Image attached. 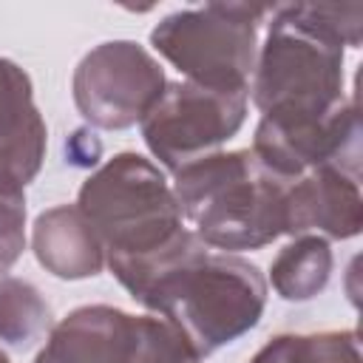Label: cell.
Segmentation results:
<instances>
[{"mask_svg": "<svg viewBox=\"0 0 363 363\" xmlns=\"http://www.w3.org/2000/svg\"><path fill=\"white\" fill-rule=\"evenodd\" d=\"M252 153L275 176L295 182L303 173L332 164L360 176V111L357 99H343L323 116L275 119L261 116Z\"/></svg>", "mask_w": 363, "mask_h": 363, "instance_id": "ba28073f", "label": "cell"}, {"mask_svg": "<svg viewBox=\"0 0 363 363\" xmlns=\"http://www.w3.org/2000/svg\"><path fill=\"white\" fill-rule=\"evenodd\" d=\"M133 363H201V357L167 320L142 315V346Z\"/></svg>", "mask_w": 363, "mask_h": 363, "instance_id": "2e32d148", "label": "cell"}, {"mask_svg": "<svg viewBox=\"0 0 363 363\" xmlns=\"http://www.w3.org/2000/svg\"><path fill=\"white\" fill-rule=\"evenodd\" d=\"M51 326V306L43 292L23 278L0 275V343L28 349Z\"/></svg>", "mask_w": 363, "mask_h": 363, "instance_id": "5bb4252c", "label": "cell"}, {"mask_svg": "<svg viewBox=\"0 0 363 363\" xmlns=\"http://www.w3.org/2000/svg\"><path fill=\"white\" fill-rule=\"evenodd\" d=\"M332 247L320 235H295L272 261L269 281L272 289L289 303H306L320 295L332 278Z\"/></svg>", "mask_w": 363, "mask_h": 363, "instance_id": "7c38bea8", "label": "cell"}, {"mask_svg": "<svg viewBox=\"0 0 363 363\" xmlns=\"http://www.w3.org/2000/svg\"><path fill=\"white\" fill-rule=\"evenodd\" d=\"M363 230L360 176L323 164L289 182L284 235H320L346 241Z\"/></svg>", "mask_w": 363, "mask_h": 363, "instance_id": "30bf717a", "label": "cell"}, {"mask_svg": "<svg viewBox=\"0 0 363 363\" xmlns=\"http://www.w3.org/2000/svg\"><path fill=\"white\" fill-rule=\"evenodd\" d=\"M182 218L207 247L261 250L284 235L289 182L247 150H216L173 173Z\"/></svg>", "mask_w": 363, "mask_h": 363, "instance_id": "277c9868", "label": "cell"}, {"mask_svg": "<svg viewBox=\"0 0 363 363\" xmlns=\"http://www.w3.org/2000/svg\"><path fill=\"white\" fill-rule=\"evenodd\" d=\"M167 320L204 360L258 326L267 306L264 272L235 252L196 241L136 301Z\"/></svg>", "mask_w": 363, "mask_h": 363, "instance_id": "3957f363", "label": "cell"}, {"mask_svg": "<svg viewBox=\"0 0 363 363\" xmlns=\"http://www.w3.org/2000/svg\"><path fill=\"white\" fill-rule=\"evenodd\" d=\"M275 6V3H272ZM269 3H207L162 17L150 45L176 65L187 82L218 91H250L258 57V26L272 14Z\"/></svg>", "mask_w": 363, "mask_h": 363, "instance_id": "5b68a950", "label": "cell"}, {"mask_svg": "<svg viewBox=\"0 0 363 363\" xmlns=\"http://www.w3.org/2000/svg\"><path fill=\"white\" fill-rule=\"evenodd\" d=\"M142 346V315L108 303L77 306L51 326L34 363H133Z\"/></svg>", "mask_w": 363, "mask_h": 363, "instance_id": "9c48e42d", "label": "cell"}, {"mask_svg": "<svg viewBox=\"0 0 363 363\" xmlns=\"http://www.w3.org/2000/svg\"><path fill=\"white\" fill-rule=\"evenodd\" d=\"M255 57L250 96L261 116L303 119L343 96V48H360V3H275Z\"/></svg>", "mask_w": 363, "mask_h": 363, "instance_id": "7a4b0ae2", "label": "cell"}, {"mask_svg": "<svg viewBox=\"0 0 363 363\" xmlns=\"http://www.w3.org/2000/svg\"><path fill=\"white\" fill-rule=\"evenodd\" d=\"M31 77L11 60L0 57V139H6L34 108Z\"/></svg>", "mask_w": 363, "mask_h": 363, "instance_id": "e0dca14e", "label": "cell"}, {"mask_svg": "<svg viewBox=\"0 0 363 363\" xmlns=\"http://www.w3.org/2000/svg\"><path fill=\"white\" fill-rule=\"evenodd\" d=\"M250 91H218L196 82H167L156 105L139 122L142 139L153 159L170 173L216 153L233 139L247 119Z\"/></svg>", "mask_w": 363, "mask_h": 363, "instance_id": "8992f818", "label": "cell"}, {"mask_svg": "<svg viewBox=\"0 0 363 363\" xmlns=\"http://www.w3.org/2000/svg\"><path fill=\"white\" fill-rule=\"evenodd\" d=\"M164 85L159 60L133 40L94 45L71 77L77 111L88 125L102 130H125L142 122Z\"/></svg>", "mask_w": 363, "mask_h": 363, "instance_id": "52a82bcc", "label": "cell"}, {"mask_svg": "<svg viewBox=\"0 0 363 363\" xmlns=\"http://www.w3.org/2000/svg\"><path fill=\"white\" fill-rule=\"evenodd\" d=\"M26 250V196L0 193V275L9 272Z\"/></svg>", "mask_w": 363, "mask_h": 363, "instance_id": "ac0fdd59", "label": "cell"}, {"mask_svg": "<svg viewBox=\"0 0 363 363\" xmlns=\"http://www.w3.org/2000/svg\"><path fill=\"white\" fill-rule=\"evenodd\" d=\"M99 153H102V142L88 130V128H79L74 130L68 139H65V156L71 164L77 167H91L99 162Z\"/></svg>", "mask_w": 363, "mask_h": 363, "instance_id": "d6986e66", "label": "cell"}, {"mask_svg": "<svg viewBox=\"0 0 363 363\" xmlns=\"http://www.w3.org/2000/svg\"><path fill=\"white\" fill-rule=\"evenodd\" d=\"M37 264L62 281L94 278L105 267V250L77 204H57L37 216L31 227Z\"/></svg>", "mask_w": 363, "mask_h": 363, "instance_id": "8fae6325", "label": "cell"}, {"mask_svg": "<svg viewBox=\"0 0 363 363\" xmlns=\"http://www.w3.org/2000/svg\"><path fill=\"white\" fill-rule=\"evenodd\" d=\"M48 130L37 108H31L23 122L0 139V193L26 196V187L37 179L45 159Z\"/></svg>", "mask_w": 363, "mask_h": 363, "instance_id": "9a60e30c", "label": "cell"}, {"mask_svg": "<svg viewBox=\"0 0 363 363\" xmlns=\"http://www.w3.org/2000/svg\"><path fill=\"white\" fill-rule=\"evenodd\" d=\"M0 363H11V360H9V354H6L3 349H0Z\"/></svg>", "mask_w": 363, "mask_h": 363, "instance_id": "ffe728a7", "label": "cell"}, {"mask_svg": "<svg viewBox=\"0 0 363 363\" xmlns=\"http://www.w3.org/2000/svg\"><path fill=\"white\" fill-rule=\"evenodd\" d=\"M250 363H363L354 329L340 332H281L269 337Z\"/></svg>", "mask_w": 363, "mask_h": 363, "instance_id": "4fadbf2b", "label": "cell"}, {"mask_svg": "<svg viewBox=\"0 0 363 363\" xmlns=\"http://www.w3.org/2000/svg\"><path fill=\"white\" fill-rule=\"evenodd\" d=\"M77 207L105 250V267L133 301L199 238L184 227L162 170L133 150L99 164L82 182Z\"/></svg>", "mask_w": 363, "mask_h": 363, "instance_id": "6da1fadb", "label": "cell"}]
</instances>
